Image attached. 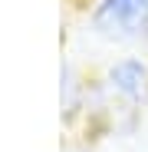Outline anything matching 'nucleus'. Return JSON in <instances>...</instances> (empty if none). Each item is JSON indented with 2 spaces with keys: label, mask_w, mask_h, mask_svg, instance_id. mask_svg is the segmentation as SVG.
<instances>
[{
  "label": "nucleus",
  "mask_w": 148,
  "mask_h": 152,
  "mask_svg": "<svg viewBox=\"0 0 148 152\" xmlns=\"http://www.w3.org/2000/svg\"><path fill=\"white\" fill-rule=\"evenodd\" d=\"M79 93H82V83H79L76 69H72V63H63V109H66V116L79 113Z\"/></svg>",
  "instance_id": "7ed1b4c3"
},
{
  "label": "nucleus",
  "mask_w": 148,
  "mask_h": 152,
  "mask_svg": "<svg viewBox=\"0 0 148 152\" xmlns=\"http://www.w3.org/2000/svg\"><path fill=\"white\" fill-rule=\"evenodd\" d=\"M89 23L105 43H148V0H95Z\"/></svg>",
  "instance_id": "f257e3e1"
},
{
  "label": "nucleus",
  "mask_w": 148,
  "mask_h": 152,
  "mask_svg": "<svg viewBox=\"0 0 148 152\" xmlns=\"http://www.w3.org/2000/svg\"><path fill=\"white\" fill-rule=\"evenodd\" d=\"M105 89L125 106H138L148 93V63L138 53L118 56L105 66Z\"/></svg>",
  "instance_id": "f03ea898"
}]
</instances>
